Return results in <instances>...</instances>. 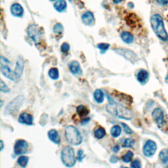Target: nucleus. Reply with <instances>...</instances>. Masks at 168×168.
Returning <instances> with one entry per match:
<instances>
[{
    "instance_id": "nucleus-1",
    "label": "nucleus",
    "mask_w": 168,
    "mask_h": 168,
    "mask_svg": "<svg viewBox=\"0 0 168 168\" xmlns=\"http://www.w3.org/2000/svg\"><path fill=\"white\" fill-rule=\"evenodd\" d=\"M109 104L107 105L106 109L107 113L114 117L120 119L131 120L133 116V114L129 109L123 107V105L117 104L113 100H108Z\"/></svg>"
},
{
    "instance_id": "nucleus-2",
    "label": "nucleus",
    "mask_w": 168,
    "mask_h": 168,
    "mask_svg": "<svg viewBox=\"0 0 168 168\" xmlns=\"http://www.w3.org/2000/svg\"><path fill=\"white\" fill-rule=\"evenodd\" d=\"M151 24L154 32L160 39L164 41L168 40V35L164 27L162 17L158 14L154 15L151 18Z\"/></svg>"
},
{
    "instance_id": "nucleus-3",
    "label": "nucleus",
    "mask_w": 168,
    "mask_h": 168,
    "mask_svg": "<svg viewBox=\"0 0 168 168\" xmlns=\"http://www.w3.org/2000/svg\"><path fill=\"white\" fill-rule=\"evenodd\" d=\"M66 141L73 145H79L82 142V137L78 129L72 126H68L65 129Z\"/></svg>"
},
{
    "instance_id": "nucleus-4",
    "label": "nucleus",
    "mask_w": 168,
    "mask_h": 168,
    "mask_svg": "<svg viewBox=\"0 0 168 168\" xmlns=\"http://www.w3.org/2000/svg\"><path fill=\"white\" fill-rule=\"evenodd\" d=\"M61 160L66 167H72L76 164L75 154L70 146H66L61 152Z\"/></svg>"
},
{
    "instance_id": "nucleus-5",
    "label": "nucleus",
    "mask_w": 168,
    "mask_h": 168,
    "mask_svg": "<svg viewBox=\"0 0 168 168\" xmlns=\"http://www.w3.org/2000/svg\"><path fill=\"white\" fill-rule=\"evenodd\" d=\"M27 33L30 38L32 39L36 43V45H38L41 42L43 32L42 29L36 24L30 25L27 30Z\"/></svg>"
},
{
    "instance_id": "nucleus-6",
    "label": "nucleus",
    "mask_w": 168,
    "mask_h": 168,
    "mask_svg": "<svg viewBox=\"0 0 168 168\" xmlns=\"http://www.w3.org/2000/svg\"><path fill=\"white\" fill-rule=\"evenodd\" d=\"M24 100L23 95H18L15 98L13 101L10 102L5 108V113L6 114H13L18 110L22 106Z\"/></svg>"
},
{
    "instance_id": "nucleus-7",
    "label": "nucleus",
    "mask_w": 168,
    "mask_h": 168,
    "mask_svg": "<svg viewBox=\"0 0 168 168\" xmlns=\"http://www.w3.org/2000/svg\"><path fill=\"white\" fill-rule=\"evenodd\" d=\"M157 146L155 142L152 140H148L146 142L144 146H143V154L146 157H151L155 154L156 151Z\"/></svg>"
},
{
    "instance_id": "nucleus-8",
    "label": "nucleus",
    "mask_w": 168,
    "mask_h": 168,
    "mask_svg": "<svg viewBox=\"0 0 168 168\" xmlns=\"http://www.w3.org/2000/svg\"><path fill=\"white\" fill-rule=\"evenodd\" d=\"M28 148V142L23 139L17 140L14 146V152L16 155H22L26 153Z\"/></svg>"
},
{
    "instance_id": "nucleus-9",
    "label": "nucleus",
    "mask_w": 168,
    "mask_h": 168,
    "mask_svg": "<svg viewBox=\"0 0 168 168\" xmlns=\"http://www.w3.org/2000/svg\"><path fill=\"white\" fill-rule=\"evenodd\" d=\"M152 118L155 122L156 123L158 126L160 128L163 127L164 124H165V121H164V112L160 108H156L152 113Z\"/></svg>"
},
{
    "instance_id": "nucleus-10",
    "label": "nucleus",
    "mask_w": 168,
    "mask_h": 168,
    "mask_svg": "<svg viewBox=\"0 0 168 168\" xmlns=\"http://www.w3.org/2000/svg\"><path fill=\"white\" fill-rule=\"evenodd\" d=\"M1 71L5 77L8 78L9 79L13 81V82H18V81L20 79V78L17 75L15 72L11 70V68H9L7 65H3L2 63L1 64Z\"/></svg>"
},
{
    "instance_id": "nucleus-11",
    "label": "nucleus",
    "mask_w": 168,
    "mask_h": 168,
    "mask_svg": "<svg viewBox=\"0 0 168 168\" xmlns=\"http://www.w3.org/2000/svg\"><path fill=\"white\" fill-rule=\"evenodd\" d=\"M114 51L116 52V53L123 56V57H124L129 61L132 62V63H134V62L137 60L136 55L133 51L129 50V49H115Z\"/></svg>"
},
{
    "instance_id": "nucleus-12",
    "label": "nucleus",
    "mask_w": 168,
    "mask_h": 168,
    "mask_svg": "<svg viewBox=\"0 0 168 168\" xmlns=\"http://www.w3.org/2000/svg\"><path fill=\"white\" fill-rule=\"evenodd\" d=\"M113 95L116 99H118V101L121 102L123 104H125L126 105L127 104V106H130V104L132 103L133 101L132 98L127 95L123 94V93H120L116 91H114L113 92Z\"/></svg>"
},
{
    "instance_id": "nucleus-13",
    "label": "nucleus",
    "mask_w": 168,
    "mask_h": 168,
    "mask_svg": "<svg viewBox=\"0 0 168 168\" xmlns=\"http://www.w3.org/2000/svg\"><path fill=\"white\" fill-rule=\"evenodd\" d=\"M18 122L22 124H26L28 126H32L33 124V117L28 113H22L19 118H18Z\"/></svg>"
},
{
    "instance_id": "nucleus-14",
    "label": "nucleus",
    "mask_w": 168,
    "mask_h": 168,
    "mask_svg": "<svg viewBox=\"0 0 168 168\" xmlns=\"http://www.w3.org/2000/svg\"><path fill=\"white\" fill-rule=\"evenodd\" d=\"M83 22L88 26H91L95 22L94 15L91 11H87L82 15Z\"/></svg>"
},
{
    "instance_id": "nucleus-15",
    "label": "nucleus",
    "mask_w": 168,
    "mask_h": 168,
    "mask_svg": "<svg viewBox=\"0 0 168 168\" xmlns=\"http://www.w3.org/2000/svg\"><path fill=\"white\" fill-rule=\"evenodd\" d=\"M11 12L15 17H21L24 13V9L22 6L18 3H14L11 7Z\"/></svg>"
},
{
    "instance_id": "nucleus-16",
    "label": "nucleus",
    "mask_w": 168,
    "mask_h": 168,
    "mask_svg": "<svg viewBox=\"0 0 168 168\" xmlns=\"http://www.w3.org/2000/svg\"><path fill=\"white\" fill-rule=\"evenodd\" d=\"M69 68L70 72L75 75H78V74H82V70L81 66L79 64V63L76 60L72 61L69 65Z\"/></svg>"
},
{
    "instance_id": "nucleus-17",
    "label": "nucleus",
    "mask_w": 168,
    "mask_h": 168,
    "mask_svg": "<svg viewBox=\"0 0 168 168\" xmlns=\"http://www.w3.org/2000/svg\"><path fill=\"white\" fill-rule=\"evenodd\" d=\"M48 137L49 139H50L55 144L59 145L60 142V138L59 134L57 130L55 129H51L48 132Z\"/></svg>"
},
{
    "instance_id": "nucleus-18",
    "label": "nucleus",
    "mask_w": 168,
    "mask_h": 168,
    "mask_svg": "<svg viewBox=\"0 0 168 168\" xmlns=\"http://www.w3.org/2000/svg\"><path fill=\"white\" fill-rule=\"evenodd\" d=\"M148 72L145 70H141L137 76V79L138 82L141 84H145L148 79Z\"/></svg>"
},
{
    "instance_id": "nucleus-19",
    "label": "nucleus",
    "mask_w": 168,
    "mask_h": 168,
    "mask_svg": "<svg viewBox=\"0 0 168 168\" xmlns=\"http://www.w3.org/2000/svg\"><path fill=\"white\" fill-rule=\"evenodd\" d=\"M24 63L23 59L22 58H18L17 61V66H16V69L15 72H16L17 75L19 78H21V76L22 74V72L24 70Z\"/></svg>"
},
{
    "instance_id": "nucleus-20",
    "label": "nucleus",
    "mask_w": 168,
    "mask_h": 168,
    "mask_svg": "<svg viewBox=\"0 0 168 168\" xmlns=\"http://www.w3.org/2000/svg\"><path fill=\"white\" fill-rule=\"evenodd\" d=\"M93 97H94L95 101L97 103H103L104 101V95L103 92L102 90L101 89H97L93 93Z\"/></svg>"
},
{
    "instance_id": "nucleus-21",
    "label": "nucleus",
    "mask_w": 168,
    "mask_h": 168,
    "mask_svg": "<svg viewBox=\"0 0 168 168\" xmlns=\"http://www.w3.org/2000/svg\"><path fill=\"white\" fill-rule=\"evenodd\" d=\"M78 114L81 117H86L89 114V110L84 105H79L76 108Z\"/></svg>"
},
{
    "instance_id": "nucleus-22",
    "label": "nucleus",
    "mask_w": 168,
    "mask_h": 168,
    "mask_svg": "<svg viewBox=\"0 0 168 168\" xmlns=\"http://www.w3.org/2000/svg\"><path fill=\"white\" fill-rule=\"evenodd\" d=\"M66 3L65 0H58L54 4L55 9L59 12H63L66 9Z\"/></svg>"
},
{
    "instance_id": "nucleus-23",
    "label": "nucleus",
    "mask_w": 168,
    "mask_h": 168,
    "mask_svg": "<svg viewBox=\"0 0 168 168\" xmlns=\"http://www.w3.org/2000/svg\"><path fill=\"white\" fill-rule=\"evenodd\" d=\"M159 157L163 164L168 166V150L164 149L161 151L159 154Z\"/></svg>"
},
{
    "instance_id": "nucleus-24",
    "label": "nucleus",
    "mask_w": 168,
    "mask_h": 168,
    "mask_svg": "<svg viewBox=\"0 0 168 168\" xmlns=\"http://www.w3.org/2000/svg\"><path fill=\"white\" fill-rule=\"evenodd\" d=\"M121 38L126 43H131L133 41V35L127 32H123L121 34Z\"/></svg>"
},
{
    "instance_id": "nucleus-25",
    "label": "nucleus",
    "mask_w": 168,
    "mask_h": 168,
    "mask_svg": "<svg viewBox=\"0 0 168 168\" xmlns=\"http://www.w3.org/2000/svg\"><path fill=\"white\" fill-rule=\"evenodd\" d=\"M106 135V131L102 127H98L94 132V136L98 139H101Z\"/></svg>"
},
{
    "instance_id": "nucleus-26",
    "label": "nucleus",
    "mask_w": 168,
    "mask_h": 168,
    "mask_svg": "<svg viewBox=\"0 0 168 168\" xmlns=\"http://www.w3.org/2000/svg\"><path fill=\"white\" fill-rule=\"evenodd\" d=\"M122 133V128L119 126H114L110 129V134L114 138H117Z\"/></svg>"
},
{
    "instance_id": "nucleus-27",
    "label": "nucleus",
    "mask_w": 168,
    "mask_h": 168,
    "mask_svg": "<svg viewBox=\"0 0 168 168\" xmlns=\"http://www.w3.org/2000/svg\"><path fill=\"white\" fill-rule=\"evenodd\" d=\"M48 74H49V76L54 80L57 79L59 77V72L57 68H51V69L49 70Z\"/></svg>"
},
{
    "instance_id": "nucleus-28",
    "label": "nucleus",
    "mask_w": 168,
    "mask_h": 168,
    "mask_svg": "<svg viewBox=\"0 0 168 168\" xmlns=\"http://www.w3.org/2000/svg\"><path fill=\"white\" fill-rule=\"evenodd\" d=\"M28 160L29 158L28 157L26 156H21L19 158H18L17 160V163L22 167H26L28 163Z\"/></svg>"
},
{
    "instance_id": "nucleus-29",
    "label": "nucleus",
    "mask_w": 168,
    "mask_h": 168,
    "mask_svg": "<svg viewBox=\"0 0 168 168\" xmlns=\"http://www.w3.org/2000/svg\"><path fill=\"white\" fill-rule=\"evenodd\" d=\"M133 153L132 152V151H128L127 152L126 154H124L122 159L123 160V161H124V162H126V163H129L130 162V161H132L133 158Z\"/></svg>"
},
{
    "instance_id": "nucleus-30",
    "label": "nucleus",
    "mask_w": 168,
    "mask_h": 168,
    "mask_svg": "<svg viewBox=\"0 0 168 168\" xmlns=\"http://www.w3.org/2000/svg\"><path fill=\"white\" fill-rule=\"evenodd\" d=\"M134 144H135V141L133 139L127 138L124 140L122 144V147L123 148H132Z\"/></svg>"
},
{
    "instance_id": "nucleus-31",
    "label": "nucleus",
    "mask_w": 168,
    "mask_h": 168,
    "mask_svg": "<svg viewBox=\"0 0 168 168\" xmlns=\"http://www.w3.org/2000/svg\"><path fill=\"white\" fill-rule=\"evenodd\" d=\"M63 30H64L63 26V25H62V24H60V23L56 24L54 26V28H53V32H54L55 34H61L63 32Z\"/></svg>"
},
{
    "instance_id": "nucleus-32",
    "label": "nucleus",
    "mask_w": 168,
    "mask_h": 168,
    "mask_svg": "<svg viewBox=\"0 0 168 168\" xmlns=\"http://www.w3.org/2000/svg\"><path fill=\"white\" fill-rule=\"evenodd\" d=\"M109 47H110V45L108 44V43H98V44L97 45V48L100 49L102 53H104V52L107 51Z\"/></svg>"
},
{
    "instance_id": "nucleus-33",
    "label": "nucleus",
    "mask_w": 168,
    "mask_h": 168,
    "mask_svg": "<svg viewBox=\"0 0 168 168\" xmlns=\"http://www.w3.org/2000/svg\"><path fill=\"white\" fill-rule=\"evenodd\" d=\"M60 49L63 53H67L70 50V45L67 43H64L62 44Z\"/></svg>"
},
{
    "instance_id": "nucleus-34",
    "label": "nucleus",
    "mask_w": 168,
    "mask_h": 168,
    "mask_svg": "<svg viewBox=\"0 0 168 168\" xmlns=\"http://www.w3.org/2000/svg\"><path fill=\"white\" fill-rule=\"evenodd\" d=\"M1 91L3 93H8L10 91L8 86L5 84V83L2 79L1 80Z\"/></svg>"
},
{
    "instance_id": "nucleus-35",
    "label": "nucleus",
    "mask_w": 168,
    "mask_h": 168,
    "mask_svg": "<svg viewBox=\"0 0 168 168\" xmlns=\"http://www.w3.org/2000/svg\"><path fill=\"white\" fill-rule=\"evenodd\" d=\"M121 125L122 126V127H123L124 131H125V132H126V133H127V134H132V133H133V131H132V129H131V128L127 125V124L124 123H121Z\"/></svg>"
},
{
    "instance_id": "nucleus-36",
    "label": "nucleus",
    "mask_w": 168,
    "mask_h": 168,
    "mask_svg": "<svg viewBox=\"0 0 168 168\" xmlns=\"http://www.w3.org/2000/svg\"><path fill=\"white\" fill-rule=\"evenodd\" d=\"M141 167V161L138 159L135 160L132 163V164H131V167L132 168H140Z\"/></svg>"
},
{
    "instance_id": "nucleus-37",
    "label": "nucleus",
    "mask_w": 168,
    "mask_h": 168,
    "mask_svg": "<svg viewBox=\"0 0 168 168\" xmlns=\"http://www.w3.org/2000/svg\"><path fill=\"white\" fill-rule=\"evenodd\" d=\"M84 158V151L82 150H79L78 152V160L79 161H82Z\"/></svg>"
},
{
    "instance_id": "nucleus-38",
    "label": "nucleus",
    "mask_w": 168,
    "mask_h": 168,
    "mask_svg": "<svg viewBox=\"0 0 168 168\" xmlns=\"http://www.w3.org/2000/svg\"><path fill=\"white\" fill-rule=\"evenodd\" d=\"M110 162H112L113 164H115L118 161V158L116 156H112L110 159Z\"/></svg>"
},
{
    "instance_id": "nucleus-39",
    "label": "nucleus",
    "mask_w": 168,
    "mask_h": 168,
    "mask_svg": "<svg viewBox=\"0 0 168 168\" xmlns=\"http://www.w3.org/2000/svg\"><path fill=\"white\" fill-rule=\"evenodd\" d=\"M156 2H157L158 3L161 5L168 4V0H156Z\"/></svg>"
},
{
    "instance_id": "nucleus-40",
    "label": "nucleus",
    "mask_w": 168,
    "mask_h": 168,
    "mask_svg": "<svg viewBox=\"0 0 168 168\" xmlns=\"http://www.w3.org/2000/svg\"><path fill=\"white\" fill-rule=\"evenodd\" d=\"M119 151H120V147H119V146L116 145V146H114V148H113V151L114 152H118Z\"/></svg>"
},
{
    "instance_id": "nucleus-41",
    "label": "nucleus",
    "mask_w": 168,
    "mask_h": 168,
    "mask_svg": "<svg viewBox=\"0 0 168 168\" xmlns=\"http://www.w3.org/2000/svg\"><path fill=\"white\" fill-rule=\"evenodd\" d=\"M89 118H86V119L83 120L82 124H85V123H88V122H89Z\"/></svg>"
},
{
    "instance_id": "nucleus-42",
    "label": "nucleus",
    "mask_w": 168,
    "mask_h": 168,
    "mask_svg": "<svg viewBox=\"0 0 168 168\" xmlns=\"http://www.w3.org/2000/svg\"><path fill=\"white\" fill-rule=\"evenodd\" d=\"M122 0H113V2L114 3L116 4H118V3H120V2H122Z\"/></svg>"
},
{
    "instance_id": "nucleus-43",
    "label": "nucleus",
    "mask_w": 168,
    "mask_h": 168,
    "mask_svg": "<svg viewBox=\"0 0 168 168\" xmlns=\"http://www.w3.org/2000/svg\"><path fill=\"white\" fill-rule=\"evenodd\" d=\"M3 141H1V151H3Z\"/></svg>"
},
{
    "instance_id": "nucleus-44",
    "label": "nucleus",
    "mask_w": 168,
    "mask_h": 168,
    "mask_svg": "<svg viewBox=\"0 0 168 168\" xmlns=\"http://www.w3.org/2000/svg\"><path fill=\"white\" fill-rule=\"evenodd\" d=\"M50 1H55V0H50Z\"/></svg>"
},
{
    "instance_id": "nucleus-45",
    "label": "nucleus",
    "mask_w": 168,
    "mask_h": 168,
    "mask_svg": "<svg viewBox=\"0 0 168 168\" xmlns=\"http://www.w3.org/2000/svg\"><path fill=\"white\" fill-rule=\"evenodd\" d=\"M71 1H72V0H71Z\"/></svg>"
}]
</instances>
